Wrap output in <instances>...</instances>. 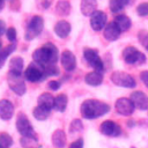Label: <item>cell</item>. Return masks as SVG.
Masks as SVG:
<instances>
[{
	"mask_svg": "<svg viewBox=\"0 0 148 148\" xmlns=\"http://www.w3.org/2000/svg\"><path fill=\"white\" fill-rule=\"evenodd\" d=\"M23 71V59L21 57H14L9 62V72L22 74Z\"/></svg>",
	"mask_w": 148,
	"mask_h": 148,
	"instance_id": "cell-23",
	"label": "cell"
},
{
	"mask_svg": "<svg viewBox=\"0 0 148 148\" xmlns=\"http://www.w3.org/2000/svg\"><path fill=\"white\" fill-rule=\"evenodd\" d=\"M67 96L65 94H60L58 95L57 97H54V109L57 111H60V112H64L66 110V106H67Z\"/></svg>",
	"mask_w": 148,
	"mask_h": 148,
	"instance_id": "cell-25",
	"label": "cell"
},
{
	"mask_svg": "<svg viewBox=\"0 0 148 148\" xmlns=\"http://www.w3.org/2000/svg\"><path fill=\"white\" fill-rule=\"evenodd\" d=\"M136 12L140 16H146L148 15V2H143V3H140L136 8Z\"/></svg>",
	"mask_w": 148,
	"mask_h": 148,
	"instance_id": "cell-34",
	"label": "cell"
},
{
	"mask_svg": "<svg viewBox=\"0 0 148 148\" xmlns=\"http://www.w3.org/2000/svg\"><path fill=\"white\" fill-rule=\"evenodd\" d=\"M69 148H83V140L82 139L75 140L73 143H71Z\"/></svg>",
	"mask_w": 148,
	"mask_h": 148,
	"instance_id": "cell-37",
	"label": "cell"
},
{
	"mask_svg": "<svg viewBox=\"0 0 148 148\" xmlns=\"http://www.w3.org/2000/svg\"><path fill=\"white\" fill-rule=\"evenodd\" d=\"M38 105L51 111L54 108V97L49 92H44L38 97Z\"/></svg>",
	"mask_w": 148,
	"mask_h": 148,
	"instance_id": "cell-19",
	"label": "cell"
},
{
	"mask_svg": "<svg viewBox=\"0 0 148 148\" xmlns=\"http://www.w3.org/2000/svg\"><path fill=\"white\" fill-rule=\"evenodd\" d=\"M2 50V44H1V42H0V51Z\"/></svg>",
	"mask_w": 148,
	"mask_h": 148,
	"instance_id": "cell-41",
	"label": "cell"
},
{
	"mask_svg": "<svg viewBox=\"0 0 148 148\" xmlns=\"http://www.w3.org/2000/svg\"><path fill=\"white\" fill-rule=\"evenodd\" d=\"M7 82L9 88L17 95H23L25 92V83L23 81V77L21 74H16L13 72H9L7 75Z\"/></svg>",
	"mask_w": 148,
	"mask_h": 148,
	"instance_id": "cell-6",
	"label": "cell"
},
{
	"mask_svg": "<svg viewBox=\"0 0 148 148\" xmlns=\"http://www.w3.org/2000/svg\"><path fill=\"white\" fill-rule=\"evenodd\" d=\"M110 111V106L97 99H86L81 105V114L87 119H96Z\"/></svg>",
	"mask_w": 148,
	"mask_h": 148,
	"instance_id": "cell-1",
	"label": "cell"
},
{
	"mask_svg": "<svg viewBox=\"0 0 148 148\" xmlns=\"http://www.w3.org/2000/svg\"><path fill=\"white\" fill-rule=\"evenodd\" d=\"M58 57H59L58 49L51 43L44 44L42 47L37 49L32 54L35 62H37L42 66L54 65L58 60Z\"/></svg>",
	"mask_w": 148,
	"mask_h": 148,
	"instance_id": "cell-2",
	"label": "cell"
},
{
	"mask_svg": "<svg viewBox=\"0 0 148 148\" xmlns=\"http://www.w3.org/2000/svg\"><path fill=\"white\" fill-rule=\"evenodd\" d=\"M16 128L22 136H36L29 119L23 113H20L16 118Z\"/></svg>",
	"mask_w": 148,
	"mask_h": 148,
	"instance_id": "cell-8",
	"label": "cell"
},
{
	"mask_svg": "<svg viewBox=\"0 0 148 148\" xmlns=\"http://www.w3.org/2000/svg\"><path fill=\"white\" fill-rule=\"evenodd\" d=\"M6 31H7V30H6V24H5V22L0 20V36H2Z\"/></svg>",
	"mask_w": 148,
	"mask_h": 148,
	"instance_id": "cell-39",
	"label": "cell"
},
{
	"mask_svg": "<svg viewBox=\"0 0 148 148\" xmlns=\"http://www.w3.org/2000/svg\"><path fill=\"white\" fill-rule=\"evenodd\" d=\"M2 8H3V0H0V12Z\"/></svg>",
	"mask_w": 148,
	"mask_h": 148,
	"instance_id": "cell-40",
	"label": "cell"
},
{
	"mask_svg": "<svg viewBox=\"0 0 148 148\" xmlns=\"http://www.w3.org/2000/svg\"><path fill=\"white\" fill-rule=\"evenodd\" d=\"M113 22L117 24V27L120 29V31H126L131 27V20H130V17L126 16V15H123V14L117 15L114 17V21Z\"/></svg>",
	"mask_w": 148,
	"mask_h": 148,
	"instance_id": "cell-22",
	"label": "cell"
},
{
	"mask_svg": "<svg viewBox=\"0 0 148 148\" xmlns=\"http://www.w3.org/2000/svg\"><path fill=\"white\" fill-rule=\"evenodd\" d=\"M99 131L102 134L106 135V136H119L120 133H121V128L120 126L112 121V120H105L102 123L101 127H99Z\"/></svg>",
	"mask_w": 148,
	"mask_h": 148,
	"instance_id": "cell-10",
	"label": "cell"
},
{
	"mask_svg": "<svg viewBox=\"0 0 148 148\" xmlns=\"http://www.w3.org/2000/svg\"><path fill=\"white\" fill-rule=\"evenodd\" d=\"M56 10L59 15H68L71 12V5L67 0H59L57 3Z\"/></svg>",
	"mask_w": 148,
	"mask_h": 148,
	"instance_id": "cell-27",
	"label": "cell"
},
{
	"mask_svg": "<svg viewBox=\"0 0 148 148\" xmlns=\"http://www.w3.org/2000/svg\"><path fill=\"white\" fill-rule=\"evenodd\" d=\"M123 57L125 62L130 64V65H139L145 62V54L141 53L138 49H135L134 46H127L125 47L124 52H123Z\"/></svg>",
	"mask_w": 148,
	"mask_h": 148,
	"instance_id": "cell-5",
	"label": "cell"
},
{
	"mask_svg": "<svg viewBox=\"0 0 148 148\" xmlns=\"http://www.w3.org/2000/svg\"><path fill=\"white\" fill-rule=\"evenodd\" d=\"M49 114H50V110L44 109V108H42L39 105L34 109V117L37 120H45V119H47Z\"/></svg>",
	"mask_w": 148,
	"mask_h": 148,
	"instance_id": "cell-28",
	"label": "cell"
},
{
	"mask_svg": "<svg viewBox=\"0 0 148 148\" xmlns=\"http://www.w3.org/2000/svg\"><path fill=\"white\" fill-rule=\"evenodd\" d=\"M60 59H61V66L64 67V69H66L67 72H72V71L75 69V67H76V58L71 51H68V50L64 51L61 53V58Z\"/></svg>",
	"mask_w": 148,
	"mask_h": 148,
	"instance_id": "cell-13",
	"label": "cell"
},
{
	"mask_svg": "<svg viewBox=\"0 0 148 148\" xmlns=\"http://www.w3.org/2000/svg\"><path fill=\"white\" fill-rule=\"evenodd\" d=\"M130 0H110L109 6L112 13H118L128 5Z\"/></svg>",
	"mask_w": 148,
	"mask_h": 148,
	"instance_id": "cell-26",
	"label": "cell"
},
{
	"mask_svg": "<svg viewBox=\"0 0 148 148\" xmlns=\"http://www.w3.org/2000/svg\"><path fill=\"white\" fill-rule=\"evenodd\" d=\"M24 77L31 82H39L42 80H44L45 73H44V68L42 65L37 64V62H32L28 66V68L24 71Z\"/></svg>",
	"mask_w": 148,
	"mask_h": 148,
	"instance_id": "cell-4",
	"label": "cell"
},
{
	"mask_svg": "<svg viewBox=\"0 0 148 148\" xmlns=\"http://www.w3.org/2000/svg\"><path fill=\"white\" fill-rule=\"evenodd\" d=\"M97 9L96 0H81V12L84 16L92 15Z\"/></svg>",
	"mask_w": 148,
	"mask_h": 148,
	"instance_id": "cell-18",
	"label": "cell"
},
{
	"mask_svg": "<svg viewBox=\"0 0 148 148\" xmlns=\"http://www.w3.org/2000/svg\"><path fill=\"white\" fill-rule=\"evenodd\" d=\"M20 142L23 148H40L36 136H22Z\"/></svg>",
	"mask_w": 148,
	"mask_h": 148,
	"instance_id": "cell-24",
	"label": "cell"
},
{
	"mask_svg": "<svg viewBox=\"0 0 148 148\" xmlns=\"http://www.w3.org/2000/svg\"><path fill=\"white\" fill-rule=\"evenodd\" d=\"M14 114V105L8 99L0 101V118L9 120Z\"/></svg>",
	"mask_w": 148,
	"mask_h": 148,
	"instance_id": "cell-16",
	"label": "cell"
},
{
	"mask_svg": "<svg viewBox=\"0 0 148 148\" xmlns=\"http://www.w3.org/2000/svg\"><path fill=\"white\" fill-rule=\"evenodd\" d=\"M44 68V73L45 76H54L59 74V69L54 66V65H47V66H43Z\"/></svg>",
	"mask_w": 148,
	"mask_h": 148,
	"instance_id": "cell-31",
	"label": "cell"
},
{
	"mask_svg": "<svg viewBox=\"0 0 148 148\" xmlns=\"http://www.w3.org/2000/svg\"><path fill=\"white\" fill-rule=\"evenodd\" d=\"M43 27H44V21L40 16L36 15V16L31 17V20L28 23L27 30H25V39L30 40V39L37 37L42 32Z\"/></svg>",
	"mask_w": 148,
	"mask_h": 148,
	"instance_id": "cell-3",
	"label": "cell"
},
{
	"mask_svg": "<svg viewBox=\"0 0 148 148\" xmlns=\"http://www.w3.org/2000/svg\"><path fill=\"white\" fill-rule=\"evenodd\" d=\"M134 104L131 98H119L116 101V110L123 116H130L134 111Z\"/></svg>",
	"mask_w": 148,
	"mask_h": 148,
	"instance_id": "cell-11",
	"label": "cell"
},
{
	"mask_svg": "<svg viewBox=\"0 0 148 148\" xmlns=\"http://www.w3.org/2000/svg\"><path fill=\"white\" fill-rule=\"evenodd\" d=\"M111 81L119 87L124 88H134L135 87V80L125 72H113L111 75Z\"/></svg>",
	"mask_w": 148,
	"mask_h": 148,
	"instance_id": "cell-7",
	"label": "cell"
},
{
	"mask_svg": "<svg viewBox=\"0 0 148 148\" xmlns=\"http://www.w3.org/2000/svg\"><path fill=\"white\" fill-rule=\"evenodd\" d=\"M52 142L56 148H64L66 146V135L64 131L61 130L54 131V133L52 134Z\"/></svg>",
	"mask_w": 148,
	"mask_h": 148,
	"instance_id": "cell-20",
	"label": "cell"
},
{
	"mask_svg": "<svg viewBox=\"0 0 148 148\" xmlns=\"http://www.w3.org/2000/svg\"><path fill=\"white\" fill-rule=\"evenodd\" d=\"M6 36H7L8 40L14 42V40L16 39V30H15V28H13V27L8 28L7 31H6Z\"/></svg>",
	"mask_w": 148,
	"mask_h": 148,
	"instance_id": "cell-35",
	"label": "cell"
},
{
	"mask_svg": "<svg viewBox=\"0 0 148 148\" xmlns=\"http://www.w3.org/2000/svg\"><path fill=\"white\" fill-rule=\"evenodd\" d=\"M54 32L60 38H66L71 32V24L67 21H59L54 25Z\"/></svg>",
	"mask_w": 148,
	"mask_h": 148,
	"instance_id": "cell-17",
	"label": "cell"
},
{
	"mask_svg": "<svg viewBox=\"0 0 148 148\" xmlns=\"http://www.w3.org/2000/svg\"><path fill=\"white\" fill-rule=\"evenodd\" d=\"M131 101L133 102L134 106L139 110H147L148 109V96L142 91L132 92Z\"/></svg>",
	"mask_w": 148,
	"mask_h": 148,
	"instance_id": "cell-14",
	"label": "cell"
},
{
	"mask_svg": "<svg viewBox=\"0 0 148 148\" xmlns=\"http://www.w3.org/2000/svg\"><path fill=\"white\" fill-rule=\"evenodd\" d=\"M15 50V44H10V45H7L6 47H3L1 51H0V68L3 66L5 64V60L8 58V56Z\"/></svg>",
	"mask_w": 148,
	"mask_h": 148,
	"instance_id": "cell-29",
	"label": "cell"
},
{
	"mask_svg": "<svg viewBox=\"0 0 148 148\" xmlns=\"http://www.w3.org/2000/svg\"><path fill=\"white\" fill-rule=\"evenodd\" d=\"M132 148H134V147H132Z\"/></svg>",
	"mask_w": 148,
	"mask_h": 148,
	"instance_id": "cell-42",
	"label": "cell"
},
{
	"mask_svg": "<svg viewBox=\"0 0 148 148\" xmlns=\"http://www.w3.org/2000/svg\"><path fill=\"white\" fill-rule=\"evenodd\" d=\"M106 21H108L106 14H105L104 12L96 10V12L91 15L90 25H91V28H92L95 31H99V30H102L103 28H105Z\"/></svg>",
	"mask_w": 148,
	"mask_h": 148,
	"instance_id": "cell-12",
	"label": "cell"
},
{
	"mask_svg": "<svg viewBox=\"0 0 148 148\" xmlns=\"http://www.w3.org/2000/svg\"><path fill=\"white\" fill-rule=\"evenodd\" d=\"M138 37H139V40H140L141 45L148 50V31H143V30H141V31L139 32Z\"/></svg>",
	"mask_w": 148,
	"mask_h": 148,
	"instance_id": "cell-33",
	"label": "cell"
},
{
	"mask_svg": "<svg viewBox=\"0 0 148 148\" xmlns=\"http://www.w3.org/2000/svg\"><path fill=\"white\" fill-rule=\"evenodd\" d=\"M84 81L87 84H90V86H98L102 83L103 81V75L101 74V72H90L86 75L84 77Z\"/></svg>",
	"mask_w": 148,
	"mask_h": 148,
	"instance_id": "cell-21",
	"label": "cell"
},
{
	"mask_svg": "<svg viewBox=\"0 0 148 148\" xmlns=\"http://www.w3.org/2000/svg\"><path fill=\"white\" fill-rule=\"evenodd\" d=\"M47 86H49V88H50V89H52V90H58V89L60 88V83H59L58 81H54V80L50 81Z\"/></svg>",
	"mask_w": 148,
	"mask_h": 148,
	"instance_id": "cell-38",
	"label": "cell"
},
{
	"mask_svg": "<svg viewBox=\"0 0 148 148\" xmlns=\"http://www.w3.org/2000/svg\"><path fill=\"white\" fill-rule=\"evenodd\" d=\"M83 57L86 59V61L94 68L96 69V72H102L104 66H103V61L101 60L98 53L96 50L94 49H84L83 51Z\"/></svg>",
	"mask_w": 148,
	"mask_h": 148,
	"instance_id": "cell-9",
	"label": "cell"
},
{
	"mask_svg": "<svg viewBox=\"0 0 148 148\" xmlns=\"http://www.w3.org/2000/svg\"><path fill=\"white\" fill-rule=\"evenodd\" d=\"M13 145V139L7 133L0 134V148H9Z\"/></svg>",
	"mask_w": 148,
	"mask_h": 148,
	"instance_id": "cell-30",
	"label": "cell"
},
{
	"mask_svg": "<svg viewBox=\"0 0 148 148\" xmlns=\"http://www.w3.org/2000/svg\"><path fill=\"white\" fill-rule=\"evenodd\" d=\"M140 79L143 82V84L148 88V71H143L140 73Z\"/></svg>",
	"mask_w": 148,
	"mask_h": 148,
	"instance_id": "cell-36",
	"label": "cell"
},
{
	"mask_svg": "<svg viewBox=\"0 0 148 148\" xmlns=\"http://www.w3.org/2000/svg\"><path fill=\"white\" fill-rule=\"evenodd\" d=\"M81 130H82V123H81V120L74 119L71 123V125H69V132L71 133H76V132H79Z\"/></svg>",
	"mask_w": 148,
	"mask_h": 148,
	"instance_id": "cell-32",
	"label": "cell"
},
{
	"mask_svg": "<svg viewBox=\"0 0 148 148\" xmlns=\"http://www.w3.org/2000/svg\"><path fill=\"white\" fill-rule=\"evenodd\" d=\"M120 29L117 27V24L114 23V22H110V23H108L106 25H105V28H104V38L105 39H108V40H110V42H113V40H116V39H118L119 38V36H120Z\"/></svg>",
	"mask_w": 148,
	"mask_h": 148,
	"instance_id": "cell-15",
	"label": "cell"
}]
</instances>
